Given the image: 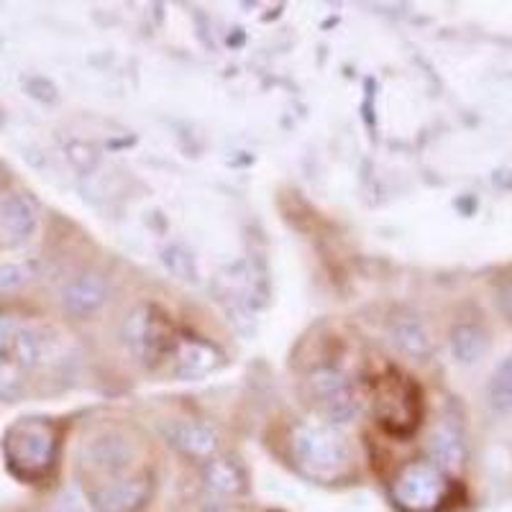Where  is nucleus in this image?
<instances>
[{"instance_id": "0eeeda50", "label": "nucleus", "mask_w": 512, "mask_h": 512, "mask_svg": "<svg viewBox=\"0 0 512 512\" xmlns=\"http://www.w3.org/2000/svg\"><path fill=\"white\" fill-rule=\"evenodd\" d=\"M136 448L126 433L105 428L90 436L82 446V472L88 474V484L108 482L136 472Z\"/></svg>"}, {"instance_id": "20e7f679", "label": "nucleus", "mask_w": 512, "mask_h": 512, "mask_svg": "<svg viewBox=\"0 0 512 512\" xmlns=\"http://www.w3.org/2000/svg\"><path fill=\"white\" fill-rule=\"evenodd\" d=\"M374 413L392 436H410L423 420V392L408 374L390 369L374 382Z\"/></svg>"}, {"instance_id": "1a4fd4ad", "label": "nucleus", "mask_w": 512, "mask_h": 512, "mask_svg": "<svg viewBox=\"0 0 512 512\" xmlns=\"http://www.w3.org/2000/svg\"><path fill=\"white\" fill-rule=\"evenodd\" d=\"M152 495V472H131L126 477L88 484V500L95 512H141Z\"/></svg>"}, {"instance_id": "9b49d317", "label": "nucleus", "mask_w": 512, "mask_h": 512, "mask_svg": "<svg viewBox=\"0 0 512 512\" xmlns=\"http://www.w3.org/2000/svg\"><path fill=\"white\" fill-rule=\"evenodd\" d=\"M39 226V210L26 192H8L0 198V236L6 244H26Z\"/></svg>"}, {"instance_id": "a211bd4d", "label": "nucleus", "mask_w": 512, "mask_h": 512, "mask_svg": "<svg viewBox=\"0 0 512 512\" xmlns=\"http://www.w3.org/2000/svg\"><path fill=\"white\" fill-rule=\"evenodd\" d=\"M26 392V372L11 359L0 356V400H18Z\"/></svg>"}, {"instance_id": "6ab92c4d", "label": "nucleus", "mask_w": 512, "mask_h": 512, "mask_svg": "<svg viewBox=\"0 0 512 512\" xmlns=\"http://www.w3.org/2000/svg\"><path fill=\"white\" fill-rule=\"evenodd\" d=\"M34 280V269L29 264L11 262L0 264V292H18Z\"/></svg>"}, {"instance_id": "9d476101", "label": "nucleus", "mask_w": 512, "mask_h": 512, "mask_svg": "<svg viewBox=\"0 0 512 512\" xmlns=\"http://www.w3.org/2000/svg\"><path fill=\"white\" fill-rule=\"evenodd\" d=\"M221 361L223 354L210 341L200 336H182L169 372L182 382H195V379H203L216 372Z\"/></svg>"}, {"instance_id": "f257e3e1", "label": "nucleus", "mask_w": 512, "mask_h": 512, "mask_svg": "<svg viewBox=\"0 0 512 512\" xmlns=\"http://www.w3.org/2000/svg\"><path fill=\"white\" fill-rule=\"evenodd\" d=\"M290 454L300 474L323 484L341 482L354 464L349 441L331 423L297 425L290 436Z\"/></svg>"}, {"instance_id": "aec40b11", "label": "nucleus", "mask_w": 512, "mask_h": 512, "mask_svg": "<svg viewBox=\"0 0 512 512\" xmlns=\"http://www.w3.org/2000/svg\"><path fill=\"white\" fill-rule=\"evenodd\" d=\"M500 303H502V310H505V315H507V318L512 320V285L507 287L505 292H502Z\"/></svg>"}, {"instance_id": "6e6552de", "label": "nucleus", "mask_w": 512, "mask_h": 512, "mask_svg": "<svg viewBox=\"0 0 512 512\" xmlns=\"http://www.w3.org/2000/svg\"><path fill=\"white\" fill-rule=\"evenodd\" d=\"M308 397L326 423L344 425L351 423L359 413V400L351 379L333 367L315 369L308 377Z\"/></svg>"}, {"instance_id": "ddd939ff", "label": "nucleus", "mask_w": 512, "mask_h": 512, "mask_svg": "<svg viewBox=\"0 0 512 512\" xmlns=\"http://www.w3.org/2000/svg\"><path fill=\"white\" fill-rule=\"evenodd\" d=\"M169 443L192 461H210L218 454V436L210 425L198 420H177L169 425Z\"/></svg>"}, {"instance_id": "f03ea898", "label": "nucleus", "mask_w": 512, "mask_h": 512, "mask_svg": "<svg viewBox=\"0 0 512 512\" xmlns=\"http://www.w3.org/2000/svg\"><path fill=\"white\" fill-rule=\"evenodd\" d=\"M59 433L47 418H18L3 436L8 472L21 482H41L57 464Z\"/></svg>"}, {"instance_id": "4468645a", "label": "nucleus", "mask_w": 512, "mask_h": 512, "mask_svg": "<svg viewBox=\"0 0 512 512\" xmlns=\"http://www.w3.org/2000/svg\"><path fill=\"white\" fill-rule=\"evenodd\" d=\"M205 487L213 497H239L246 492V474L226 456H213L205 466Z\"/></svg>"}, {"instance_id": "39448f33", "label": "nucleus", "mask_w": 512, "mask_h": 512, "mask_svg": "<svg viewBox=\"0 0 512 512\" xmlns=\"http://www.w3.org/2000/svg\"><path fill=\"white\" fill-rule=\"evenodd\" d=\"M390 492L402 512H443L454 497V482L433 461H413L397 474Z\"/></svg>"}, {"instance_id": "f8f14e48", "label": "nucleus", "mask_w": 512, "mask_h": 512, "mask_svg": "<svg viewBox=\"0 0 512 512\" xmlns=\"http://www.w3.org/2000/svg\"><path fill=\"white\" fill-rule=\"evenodd\" d=\"M108 300V282L98 272H82L72 277L62 290V305L67 313L77 318H88L98 313Z\"/></svg>"}, {"instance_id": "423d86ee", "label": "nucleus", "mask_w": 512, "mask_h": 512, "mask_svg": "<svg viewBox=\"0 0 512 512\" xmlns=\"http://www.w3.org/2000/svg\"><path fill=\"white\" fill-rule=\"evenodd\" d=\"M57 351V338L44 326L16 313H0V356L11 359L26 374L52 361Z\"/></svg>"}, {"instance_id": "2eb2a0df", "label": "nucleus", "mask_w": 512, "mask_h": 512, "mask_svg": "<svg viewBox=\"0 0 512 512\" xmlns=\"http://www.w3.org/2000/svg\"><path fill=\"white\" fill-rule=\"evenodd\" d=\"M392 341L405 354L415 356V359H425V356L431 354V338H428L425 328L420 326V320L410 318V315H402V318L392 323Z\"/></svg>"}, {"instance_id": "f3484780", "label": "nucleus", "mask_w": 512, "mask_h": 512, "mask_svg": "<svg viewBox=\"0 0 512 512\" xmlns=\"http://www.w3.org/2000/svg\"><path fill=\"white\" fill-rule=\"evenodd\" d=\"M451 344H454L456 356L461 361H477L484 354V349H487V336L474 326H461L454 331Z\"/></svg>"}, {"instance_id": "dca6fc26", "label": "nucleus", "mask_w": 512, "mask_h": 512, "mask_svg": "<svg viewBox=\"0 0 512 512\" xmlns=\"http://www.w3.org/2000/svg\"><path fill=\"white\" fill-rule=\"evenodd\" d=\"M489 405L502 415H512V356L505 359L492 374L487 387Z\"/></svg>"}, {"instance_id": "7ed1b4c3", "label": "nucleus", "mask_w": 512, "mask_h": 512, "mask_svg": "<svg viewBox=\"0 0 512 512\" xmlns=\"http://www.w3.org/2000/svg\"><path fill=\"white\" fill-rule=\"evenodd\" d=\"M123 338L136 359L149 369L172 367L182 333L167 315L154 305H141L128 315Z\"/></svg>"}]
</instances>
